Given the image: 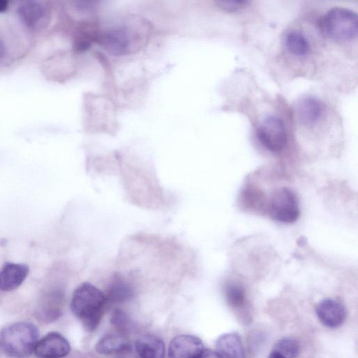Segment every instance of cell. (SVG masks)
<instances>
[{"label":"cell","mask_w":358,"mask_h":358,"mask_svg":"<svg viewBox=\"0 0 358 358\" xmlns=\"http://www.w3.org/2000/svg\"><path fill=\"white\" fill-rule=\"evenodd\" d=\"M204 349L202 341L197 336L178 335L169 344L168 358H197Z\"/></svg>","instance_id":"cell-10"},{"label":"cell","mask_w":358,"mask_h":358,"mask_svg":"<svg viewBox=\"0 0 358 358\" xmlns=\"http://www.w3.org/2000/svg\"><path fill=\"white\" fill-rule=\"evenodd\" d=\"M224 295L227 303L243 323H248L251 317L246 293L244 287L238 282H229L224 287Z\"/></svg>","instance_id":"cell-9"},{"label":"cell","mask_w":358,"mask_h":358,"mask_svg":"<svg viewBox=\"0 0 358 358\" xmlns=\"http://www.w3.org/2000/svg\"><path fill=\"white\" fill-rule=\"evenodd\" d=\"M6 55V47L3 39L0 38V62L3 59Z\"/></svg>","instance_id":"cell-24"},{"label":"cell","mask_w":358,"mask_h":358,"mask_svg":"<svg viewBox=\"0 0 358 358\" xmlns=\"http://www.w3.org/2000/svg\"><path fill=\"white\" fill-rule=\"evenodd\" d=\"M268 358H285L280 353L275 350H273L269 354Z\"/></svg>","instance_id":"cell-26"},{"label":"cell","mask_w":358,"mask_h":358,"mask_svg":"<svg viewBox=\"0 0 358 358\" xmlns=\"http://www.w3.org/2000/svg\"><path fill=\"white\" fill-rule=\"evenodd\" d=\"M106 304L105 294L87 282L75 289L71 300L72 312L88 331H93L97 328Z\"/></svg>","instance_id":"cell-2"},{"label":"cell","mask_w":358,"mask_h":358,"mask_svg":"<svg viewBox=\"0 0 358 358\" xmlns=\"http://www.w3.org/2000/svg\"><path fill=\"white\" fill-rule=\"evenodd\" d=\"M148 34L145 22L127 20L98 32L97 40L110 53L124 55L139 50L146 42Z\"/></svg>","instance_id":"cell-1"},{"label":"cell","mask_w":358,"mask_h":358,"mask_svg":"<svg viewBox=\"0 0 358 358\" xmlns=\"http://www.w3.org/2000/svg\"><path fill=\"white\" fill-rule=\"evenodd\" d=\"M111 323L120 334L125 336L133 327V324L129 315L122 310L116 309L111 316Z\"/></svg>","instance_id":"cell-21"},{"label":"cell","mask_w":358,"mask_h":358,"mask_svg":"<svg viewBox=\"0 0 358 358\" xmlns=\"http://www.w3.org/2000/svg\"><path fill=\"white\" fill-rule=\"evenodd\" d=\"M197 358H223L217 352L206 350Z\"/></svg>","instance_id":"cell-23"},{"label":"cell","mask_w":358,"mask_h":358,"mask_svg":"<svg viewBox=\"0 0 358 358\" xmlns=\"http://www.w3.org/2000/svg\"><path fill=\"white\" fill-rule=\"evenodd\" d=\"M38 338L37 327L32 323L19 322L4 327L1 333L3 350L13 358H26L34 351Z\"/></svg>","instance_id":"cell-3"},{"label":"cell","mask_w":358,"mask_h":358,"mask_svg":"<svg viewBox=\"0 0 358 358\" xmlns=\"http://www.w3.org/2000/svg\"><path fill=\"white\" fill-rule=\"evenodd\" d=\"M215 346L217 352L225 358H244V349L241 338L236 332L225 333L220 335Z\"/></svg>","instance_id":"cell-16"},{"label":"cell","mask_w":358,"mask_h":358,"mask_svg":"<svg viewBox=\"0 0 358 358\" xmlns=\"http://www.w3.org/2000/svg\"><path fill=\"white\" fill-rule=\"evenodd\" d=\"M134 349L138 358H165V345L163 341L154 335L146 334L135 342Z\"/></svg>","instance_id":"cell-14"},{"label":"cell","mask_w":358,"mask_h":358,"mask_svg":"<svg viewBox=\"0 0 358 358\" xmlns=\"http://www.w3.org/2000/svg\"><path fill=\"white\" fill-rule=\"evenodd\" d=\"M297 110L300 122L304 126L313 127L323 116L324 104L315 97H306L299 102Z\"/></svg>","instance_id":"cell-15"},{"label":"cell","mask_w":358,"mask_h":358,"mask_svg":"<svg viewBox=\"0 0 358 358\" xmlns=\"http://www.w3.org/2000/svg\"><path fill=\"white\" fill-rule=\"evenodd\" d=\"M257 136L262 145L273 152L282 151L287 143L284 122L277 116H267L259 126Z\"/></svg>","instance_id":"cell-6"},{"label":"cell","mask_w":358,"mask_h":358,"mask_svg":"<svg viewBox=\"0 0 358 358\" xmlns=\"http://www.w3.org/2000/svg\"><path fill=\"white\" fill-rule=\"evenodd\" d=\"M96 352L100 355H109L115 353L125 354L133 350L132 344L125 336L110 334L101 337L96 343Z\"/></svg>","instance_id":"cell-13"},{"label":"cell","mask_w":358,"mask_h":358,"mask_svg":"<svg viewBox=\"0 0 358 358\" xmlns=\"http://www.w3.org/2000/svg\"><path fill=\"white\" fill-rule=\"evenodd\" d=\"M29 267L24 264L6 263L0 269V289L10 292L17 288L26 279Z\"/></svg>","instance_id":"cell-12"},{"label":"cell","mask_w":358,"mask_h":358,"mask_svg":"<svg viewBox=\"0 0 358 358\" xmlns=\"http://www.w3.org/2000/svg\"><path fill=\"white\" fill-rule=\"evenodd\" d=\"M268 213L277 222L285 224L296 222L300 215V208L295 192L287 187L275 189L268 202Z\"/></svg>","instance_id":"cell-5"},{"label":"cell","mask_w":358,"mask_h":358,"mask_svg":"<svg viewBox=\"0 0 358 358\" xmlns=\"http://www.w3.org/2000/svg\"><path fill=\"white\" fill-rule=\"evenodd\" d=\"M134 291L132 286L124 279L115 277L105 294L107 303H123L132 298Z\"/></svg>","instance_id":"cell-17"},{"label":"cell","mask_w":358,"mask_h":358,"mask_svg":"<svg viewBox=\"0 0 358 358\" xmlns=\"http://www.w3.org/2000/svg\"><path fill=\"white\" fill-rule=\"evenodd\" d=\"M21 22L32 31H41L48 27L51 20V11L43 3L37 1H25L17 8Z\"/></svg>","instance_id":"cell-7"},{"label":"cell","mask_w":358,"mask_h":358,"mask_svg":"<svg viewBox=\"0 0 358 358\" xmlns=\"http://www.w3.org/2000/svg\"><path fill=\"white\" fill-rule=\"evenodd\" d=\"M315 313L320 322L330 329L340 327L346 318V310L344 306L329 298L324 299L317 303Z\"/></svg>","instance_id":"cell-11"},{"label":"cell","mask_w":358,"mask_h":358,"mask_svg":"<svg viewBox=\"0 0 358 358\" xmlns=\"http://www.w3.org/2000/svg\"><path fill=\"white\" fill-rule=\"evenodd\" d=\"M284 41L287 50L294 55L304 56L310 50V45L308 41L300 31H291L288 32Z\"/></svg>","instance_id":"cell-18"},{"label":"cell","mask_w":358,"mask_h":358,"mask_svg":"<svg viewBox=\"0 0 358 358\" xmlns=\"http://www.w3.org/2000/svg\"><path fill=\"white\" fill-rule=\"evenodd\" d=\"M217 6L222 10L227 11H236L245 6L246 1H220L216 2Z\"/></svg>","instance_id":"cell-22"},{"label":"cell","mask_w":358,"mask_h":358,"mask_svg":"<svg viewBox=\"0 0 358 358\" xmlns=\"http://www.w3.org/2000/svg\"><path fill=\"white\" fill-rule=\"evenodd\" d=\"M70 350L68 340L60 333L52 331L37 341L34 352L39 358H63Z\"/></svg>","instance_id":"cell-8"},{"label":"cell","mask_w":358,"mask_h":358,"mask_svg":"<svg viewBox=\"0 0 358 358\" xmlns=\"http://www.w3.org/2000/svg\"><path fill=\"white\" fill-rule=\"evenodd\" d=\"M357 15L354 11L334 7L322 17L320 28L327 37L337 41H350L357 36Z\"/></svg>","instance_id":"cell-4"},{"label":"cell","mask_w":358,"mask_h":358,"mask_svg":"<svg viewBox=\"0 0 358 358\" xmlns=\"http://www.w3.org/2000/svg\"><path fill=\"white\" fill-rule=\"evenodd\" d=\"M8 7V2L5 0H0V13L5 12Z\"/></svg>","instance_id":"cell-25"},{"label":"cell","mask_w":358,"mask_h":358,"mask_svg":"<svg viewBox=\"0 0 358 358\" xmlns=\"http://www.w3.org/2000/svg\"><path fill=\"white\" fill-rule=\"evenodd\" d=\"M273 350H276L285 358H296L299 353L300 346L294 338L285 337L275 344Z\"/></svg>","instance_id":"cell-20"},{"label":"cell","mask_w":358,"mask_h":358,"mask_svg":"<svg viewBox=\"0 0 358 358\" xmlns=\"http://www.w3.org/2000/svg\"><path fill=\"white\" fill-rule=\"evenodd\" d=\"M60 302V299L55 296L43 300L36 310L38 318L45 322L57 320L62 314Z\"/></svg>","instance_id":"cell-19"}]
</instances>
